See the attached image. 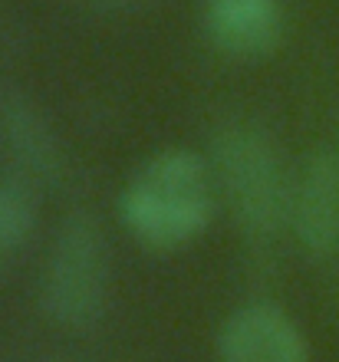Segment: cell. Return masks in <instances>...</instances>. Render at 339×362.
Wrapping results in <instances>:
<instances>
[{"mask_svg":"<svg viewBox=\"0 0 339 362\" xmlns=\"http://www.w3.org/2000/svg\"><path fill=\"white\" fill-rule=\"evenodd\" d=\"M37 230V185L20 175H0V264L27 247Z\"/></svg>","mask_w":339,"mask_h":362,"instance_id":"ba28073f","label":"cell"},{"mask_svg":"<svg viewBox=\"0 0 339 362\" xmlns=\"http://www.w3.org/2000/svg\"><path fill=\"white\" fill-rule=\"evenodd\" d=\"M205 33L231 59H264L287 30L283 0H205Z\"/></svg>","mask_w":339,"mask_h":362,"instance_id":"52a82bcc","label":"cell"},{"mask_svg":"<svg viewBox=\"0 0 339 362\" xmlns=\"http://www.w3.org/2000/svg\"><path fill=\"white\" fill-rule=\"evenodd\" d=\"M211 172L237 230L251 244H273L290 228L293 178L273 139L254 122H224L211 139Z\"/></svg>","mask_w":339,"mask_h":362,"instance_id":"7a4b0ae2","label":"cell"},{"mask_svg":"<svg viewBox=\"0 0 339 362\" xmlns=\"http://www.w3.org/2000/svg\"><path fill=\"white\" fill-rule=\"evenodd\" d=\"M40 306L59 329H93L109 306V244L89 211L57 228L40 276Z\"/></svg>","mask_w":339,"mask_h":362,"instance_id":"3957f363","label":"cell"},{"mask_svg":"<svg viewBox=\"0 0 339 362\" xmlns=\"http://www.w3.org/2000/svg\"><path fill=\"white\" fill-rule=\"evenodd\" d=\"M0 152L13 175L30 185H59L67 175V155L37 99L17 86L0 89Z\"/></svg>","mask_w":339,"mask_h":362,"instance_id":"5b68a950","label":"cell"},{"mask_svg":"<svg viewBox=\"0 0 339 362\" xmlns=\"http://www.w3.org/2000/svg\"><path fill=\"white\" fill-rule=\"evenodd\" d=\"M217 185L211 162L191 148H161L125 181L119 194L122 228L149 250L195 244L214 218Z\"/></svg>","mask_w":339,"mask_h":362,"instance_id":"6da1fadb","label":"cell"},{"mask_svg":"<svg viewBox=\"0 0 339 362\" xmlns=\"http://www.w3.org/2000/svg\"><path fill=\"white\" fill-rule=\"evenodd\" d=\"M214 356L217 362H310V343L283 306L251 300L217 326Z\"/></svg>","mask_w":339,"mask_h":362,"instance_id":"277c9868","label":"cell"},{"mask_svg":"<svg viewBox=\"0 0 339 362\" xmlns=\"http://www.w3.org/2000/svg\"><path fill=\"white\" fill-rule=\"evenodd\" d=\"M76 4L93 7V10H129V7H135L139 0H76Z\"/></svg>","mask_w":339,"mask_h":362,"instance_id":"9c48e42d","label":"cell"},{"mask_svg":"<svg viewBox=\"0 0 339 362\" xmlns=\"http://www.w3.org/2000/svg\"><path fill=\"white\" fill-rule=\"evenodd\" d=\"M290 230L303 254L330 260L339 254V148L306 155L293 178Z\"/></svg>","mask_w":339,"mask_h":362,"instance_id":"8992f818","label":"cell"}]
</instances>
